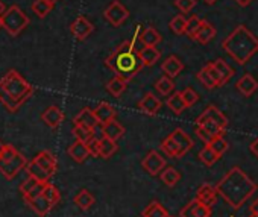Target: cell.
<instances>
[{
  "mask_svg": "<svg viewBox=\"0 0 258 217\" xmlns=\"http://www.w3.org/2000/svg\"><path fill=\"white\" fill-rule=\"evenodd\" d=\"M143 28L139 25L134 37L127 41H123L111 55L105 59L106 67H109L115 76H120L126 81H131L139 75V71L145 67L139 56L137 41H140V34Z\"/></svg>",
  "mask_w": 258,
  "mask_h": 217,
  "instance_id": "1",
  "label": "cell"
},
{
  "mask_svg": "<svg viewBox=\"0 0 258 217\" xmlns=\"http://www.w3.org/2000/svg\"><path fill=\"white\" fill-rule=\"evenodd\" d=\"M216 188L217 193L232 208H240L247 199L252 197L258 187L240 167L235 166L228 170V173L220 179V182H217Z\"/></svg>",
  "mask_w": 258,
  "mask_h": 217,
  "instance_id": "2",
  "label": "cell"
},
{
  "mask_svg": "<svg viewBox=\"0 0 258 217\" xmlns=\"http://www.w3.org/2000/svg\"><path fill=\"white\" fill-rule=\"evenodd\" d=\"M222 47L238 65H244L258 52V38L240 25L223 40Z\"/></svg>",
  "mask_w": 258,
  "mask_h": 217,
  "instance_id": "3",
  "label": "cell"
},
{
  "mask_svg": "<svg viewBox=\"0 0 258 217\" xmlns=\"http://www.w3.org/2000/svg\"><path fill=\"white\" fill-rule=\"evenodd\" d=\"M0 82H2L4 88L19 102L25 103L34 93V88L31 84H28L16 70H10L2 79H0Z\"/></svg>",
  "mask_w": 258,
  "mask_h": 217,
  "instance_id": "4",
  "label": "cell"
},
{
  "mask_svg": "<svg viewBox=\"0 0 258 217\" xmlns=\"http://www.w3.org/2000/svg\"><path fill=\"white\" fill-rule=\"evenodd\" d=\"M2 25L11 37H17L29 25V17L20 10V7L13 5L2 16Z\"/></svg>",
  "mask_w": 258,
  "mask_h": 217,
  "instance_id": "5",
  "label": "cell"
},
{
  "mask_svg": "<svg viewBox=\"0 0 258 217\" xmlns=\"http://www.w3.org/2000/svg\"><path fill=\"white\" fill-rule=\"evenodd\" d=\"M103 17H105V20H106L109 25L118 28L120 25H123V22L127 20L129 11H127L126 7H123V5L118 2V0H114V2L103 11Z\"/></svg>",
  "mask_w": 258,
  "mask_h": 217,
  "instance_id": "6",
  "label": "cell"
},
{
  "mask_svg": "<svg viewBox=\"0 0 258 217\" xmlns=\"http://www.w3.org/2000/svg\"><path fill=\"white\" fill-rule=\"evenodd\" d=\"M199 82L207 88V90H213L216 87H223L222 85V78H220V73L216 70V67L213 65V62L204 65L199 73L196 75Z\"/></svg>",
  "mask_w": 258,
  "mask_h": 217,
  "instance_id": "7",
  "label": "cell"
},
{
  "mask_svg": "<svg viewBox=\"0 0 258 217\" xmlns=\"http://www.w3.org/2000/svg\"><path fill=\"white\" fill-rule=\"evenodd\" d=\"M142 167H143V170L148 172L151 176H157V175H160V173L164 170V167H166V158H164L160 152L151 151V152L143 158Z\"/></svg>",
  "mask_w": 258,
  "mask_h": 217,
  "instance_id": "8",
  "label": "cell"
},
{
  "mask_svg": "<svg viewBox=\"0 0 258 217\" xmlns=\"http://www.w3.org/2000/svg\"><path fill=\"white\" fill-rule=\"evenodd\" d=\"M28 166L26 158L19 152L14 158L8 160V161H0V172L2 175L8 179H13L20 170H23Z\"/></svg>",
  "mask_w": 258,
  "mask_h": 217,
  "instance_id": "9",
  "label": "cell"
},
{
  "mask_svg": "<svg viewBox=\"0 0 258 217\" xmlns=\"http://www.w3.org/2000/svg\"><path fill=\"white\" fill-rule=\"evenodd\" d=\"M213 211L210 205H205L204 202H201L199 199H193L190 200L181 211L179 215L181 217H211Z\"/></svg>",
  "mask_w": 258,
  "mask_h": 217,
  "instance_id": "10",
  "label": "cell"
},
{
  "mask_svg": "<svg viewBox=\"0 0 258 217\" xmlns=\"http://www.w3.org/2000/svg\"><path fill=\"white\" fill-rule=\"evenodd\" d=\"M93 31H94L93 23H91L88 19H85L84 16H79V17L72 23V26H70L72 35H73L76 40H79V41L88 38V37L93 34Z\"/></svg>",
  "mask_w": 258,
  "mask_h": 217,
  "instance_id": "11",
  "label": "cell"
},
{
  "mask_svg": "<svg viewBox=\"0 0 258 217\" xmlns=\"http://www.w3.org/2000/svg\"><path fill=\"white\" fill-rule=\"evenodd\" d=\"M161 106H163V102L154 93H146L143 99L139 102V110L148 116H157L161 111Z\"/></svg>",
  "mask_w": 258,
  "mask_h": 217,
  "instance_id": "12",
  "label": "cell"
},
{
  "mask_svg": "<svg viewBox=\"0 0 258 217\" xmlns=\"http://www.w3.org/2000/svg\"><path fill=\"white\" fill-rule=\"evenodd\" d=\"M198 119L199 120H213L222 129H226L228 128V119H226V116L219 110L216 105H208L205 110H204V113Z\"/></svg>",
  "mask_w": 258,
  "mask_h": 217,
  "instance_id": "13",
  "label": "cell"
},
{
  "mask_svg": "<svg viewBox=\"0 0 258 217\" xmlns=\"http://www.w3.org/2000/svg\"><path fill=\"white\" fill-rule=\"evenodd\" d=\"M41 120L49 126V128H58L64 122V113L61 111V108L56 105H52L46 108L44 113L41 114Z\"/></svg>",
  "mask_w": 258,
  "mask_h": 217,
  "instance_id": "14",
  "label": "cell"
},
{
  "mask_svg": "<svg viewBox=\"0 0 258 217\" xmlns=\"http://www.w3.org/2000/svg\"><path fill=\"white\" fill-rule=\"evenodd\" d=\"M170 137L175 140V143H176V146H178V149H179V158H182L188 151H191V148H193V140L188 137V134H187L184 129L176 128L175 131H172Z\"/></svg>",
  "mask_w": 258,
  "mask_h": 217,
  "instance_id": "15",
  "label": "cell"
},
{
  "mask_svg": "<svg viewBox=\"0 0 258 217\" xmlns=\"http://www.w3.org/2000/svg\"><path fill=\"white\" fill-rule=\"evenodd\" d=\"M235 87H237V90H238L244 97H250V96L258 90V81H256L252 75L244 73V75L237 81Z\"/></svg>",
  "mask_w": 258,
  "mask_h": 217,
  "instance_id": "16",
  "label": "cell"
},
{
  "mask_svg": "<svg viewBox=\"0 0 258 217\" xmlns=\"http://www.w3.org/2000/svg\"><path fill=\"white\" fill-rule=\"evenodd\" d=\"M217 196H219L217 188L208 182H204L196 191V199H199L201 202H204L205 205H210V206H213L216 203Z\"/></svg>",
  "mask_w": 258,
  "mask_h": 217,
  "instance_id": "17",
  "label": "cell"
},
{
  "mask_svg": "<svg viewBox=\"0 0 258 217\" xmlns=\"http://www.w3.org/2000/svg\"><path fill=\"white\" fill-rule=\"evenodd\" d=\"M214 37H216V28L210 22L202 20L199 29L196 31V34H195V37L191 40H195V41H198L201 44H208L210 41H213Z\"/></svg>",
  "mask_w": 258,
  "mask_h": 217,
  "instance_id": "18",
  "label": "cell"
},
{
  "mask_svg": "<svg viewBox=\"0 0 258 217\" xmlns=\"http://www.w3.org/2000/svg\"><path fill=\"white\" fill-rule=\"evenodd\" d=\"M67 154H69V157H70L75 163H79V164H82V163L90 157V152H88L87 143H84V141H78V140H76L72 146H69Z\"/></svg>",
  "mask_w": 258,
  "mask_h": 217,
  "instance_id": "19",
  "label": "cell"
},
{
  "mask_svg": "<svg viewBox=\"0 0 258 217\" xmlns=\"http://www.w3.org/2000/svg\"><path fill=\"white\" fill-rule=\"evenodd\" d=\"M25 202H26L38 215H47L49 211L53 208V206L50 205V202H49L43 194H40V196H37V197H25Z\"/></svg>",
  "mask_w": 258,
  "mask_h": 217,
  "instance_id": "20",
  "label": "cell"
},
{
  "mask_svg": "<svg viewBox=\"0 0 258 217\" xmlns=\"http://www.w3.org/2000/svg\"><path fill=\"white\" fill-rule=\"evenodd\" d=\"M73 123L93 129L99 122H97V117L94 114V110H91V108H82V110L79 111V114L73 119Z\"/></svg>",
  "mask_w": 258,
  "mask_h": 217,
  "instance_id": "21",
  "label": "cell"
},
{
  "mask_svg": "<svg viewBox=\"0 0 258 217\" xmlns=\"http://www.w3.org/2000/svg\"><path fill=\"white\" fill-rule=\"evenodd\" d=\"M139 56H140V61L143 62L145 67H152L154 64H157L160 61V56H161V52L157 49V46H145L140 49L139 52Z\"/></svg>",
  "mask_w": 258,
  "mask_h": 217,
  "instance_id": "22",
  "label": "cell"
},
{
  "mask_svg": "<svg viewBox=\"0 0 258 217\" xmlns=\"http://www.w3.org/2000/svg\"><path fill=\"white\" fill-rule=\"evenodd\" d=\"M163 71L170 76V78H176L182 70H184V62L176 56V55H170L169 58H166V61L161 64Z\"/></svg>",
  "mask_w": 258,
  "mask_h": 217,
  "instance_id": "23",
  "label": "cell"
},
{
  "mask_svg": "<svg viewBox=\"0 0 258 217\" xmlns=\"http://www.w3.org/2000/svg\"><path fill=\"white\" fill-rule=\"evenodd\" d=\"M94 114L97 117V122L105 125L106 122L115 119V108L112 105H109L108 102H100L96 108H94Z\"/></svg>",
  "mask_w": 258,
  "mask_h": 217,
  "instance_id": "24",
  "label": "cell"
},
{
  "mask_svg": "<svg viewBox=\"0 0 258 217\" xmlns=\"http://www.w3.org/2000/svg\"><path fill=\"white\" fill-rule=\"evenodd\" d=\"M34 161H35L37 164H40L44 170H47L50 175H53L55 170H56V158H55L53 154H50L49 151L40 152V154L34 158Z\"/></svg>",
  "mask_w": 258,
  "mask_h": 217,
  "instance_id": "25",
  "label": "cell"
},
{
  "mask_svg": "<svg viewBox=\"0 0 258 217\" xmlns=\"http://www.w3.org/2000/svg\"><path fill=\"white\" fill-rule=\"evenodd\" d=\"M103 134H105V137H108V138L117 141L118 138L123 137L124 128H123L115 119H112V120H109V122H106V123L103 125Z\"/></svg>",
  "mask_w": 258,
  "mask_h": 217,
  "instance_id": "26",
  "label": "cell"
},
{
  "mask_svg": "<svg viewBox=\"0 0 258 217\" xmlns=\"http://www.w3.org/2000/svg\"><path fill=\"white\" fill-rule=\"evenodd\" d=\"M127 82L126 79L120 78V76H114L111 81H108L106 84V90L111 96L114 97H120L124 91H126V87H127Z\"/></svg>",
  "mask_w": 258,
  "mask_h": 217,
  "instance_id": "27",
  "label": "cell"
},
{
  "mask_svg": "<svg viewBox=\"0 0 258 217\" xmlns=\"http://www.w3.org/2000/svg\"><path fill=\"white\" fill-rule=\"evenodd\" d=\"M0 103H2L8 111H11V113H16L19 108L23 105L22 102H19V100H16L5 88H4V85H2V82H0Z\"/></svg>",
  "mask_w": 258,
  "mask_h": 217,
  "instance_id": "28",
  "label": "cell"
},
{
  "mask_svg": "<svg viewBox=\"0 0 258 217\" xmlns=\"http://www.w3.org/2000/svg\"><path fill=\"white\" fill-rule=\"evenodd\" d=\"M167 106H169V110L172 111V113H175V114H181V113H184L185 110H187V103L184 102V97H182V94H181V91L179 93H173L170 97H167Z\"/></svg>",
  "mask_w": 258,
  "mask_h": 217,
  "instance_id": "29",
  "label": "cell"
},
{
  "mask_svg": "<svg viewBox=\"0 0 258 217\" xmlns=\"http://www.w3.org/2000/svg\"><path fill=\"white\" fill-rule=\"evenodd\" d=\"M26 169H28L29 176H32V178H35L37 181L44 182V184H47V182H49V179H50V176H52L47 170H44V169H43L40 164H37L34 160H32L31 163H28Z\"/></svg>",
  "mask_w": 258,
  "mask_h": 217,
  "instance_id": "30",
  "label": "cell"
},
{
  "mask_svg": "<svg viewBox=\"0 0 258 217\" xmlns=\"http://www.w3.org/2000/svg\"><path fill=\"white\" fill-rule=\"evenodd\" d=\"M140 41H142L143 46H154L155 47L161 41V35H160V32L155 28L149 26V28H146V29L142 31Z\"/></svg>",
  "mask_w": 258,
  "mask_h": 217,
  "instance_id": "31",
  "label": "cell"
},
{
  "mask_svg": "<svg viewBox=\"0 0 258 217\" xmlns=\"http://www.w3.org/2000/svg\"><path fill=\"white\" fill-rule=\"evenodd\" d=\"M73 202H75L76 206H79L81 209L87 211L88 208L93 206V203H94V196H93L87 188H82L81 191H78V194L75 196Z\"/></svg>",
  "mask_w": 258,
  "mask_h": 217,
  "instance_id": "32",
  "label": "cell"
},
{
  "mask_svg": "<svg viewBox=\"0 0 258 217\" xmlns=\"http://www.w3.org/2000/svg\"><path fill=\"white\" fill-rule=\"evenodd\" d=\"M118 146H117V141L108 138V137H103L100 140V149H99V154H100V158L103 160H108L111 158L115 152H117Z\"/></svg>",
  "mask_w": 258,
  "mask_h": 217,
  "instance_id": "33",
  "label": "cell"
},
{
  "mask_svg": "<svg viewBox=\"0 0 258 217\" xmlns=\"http://www.w3.org/2000/svg\"><path fill=\"white\" fill-rule=\"evenodd\" d=\"M160 178L167 187H175L181 179V173L175 167H164V170L160 173Z\"/></svg>",
  "mask_w": 258,
  "mask_h": 217,
  "instance_id": "34",
  "label": "cell"
},
{
  "mask_svg": "<svg viewBox=\"0 0 258 217\" xmlns=\"http://www.w3.org/2000/svg\"><path fill=\"white\" fill-rule=\"evenodd\" d=\"M143 217H169L167 209L157 200H152L145 209H143Z\"/></svg>",
  "mask_w": 258,
  "mask_h": 217,
  "instance_id": "35",
  "label": "cell"
},
{
  "mask_svg": "<svg viewBox=\"0 0 258 217\" xmlns=\"http://www.w3.org/2000/svg\"><path fill=\"white\" fill-rule=\"evenodd\" d=\"M213 65L216 67V70L220 73V78H222V85H225L231 78H232V75H234V70L228 65V62L225 61V59H222V58H219V59H216V61H213Z\"/></svg>",
  "mask_w": 258,
  "mask_h": 217,
  "instance_id": "36",
  "label": "cell"
},
{
  "mask_svg": "<svg viewBox=\"0 0 258 217\" xmlns=\"http://www.w3.org/2000/svg\"><path fill=\"white\" fill-rule=\"evenodd\" d=\"M175 88V84H173V78L170 76H163L160 78L157 82H155V90L161 94V96H169Z\"/></svg>",
  "mask_w": 258,
  "mask_h": 217,
  "instance_id": "37",
  "label": "cell"
},
{
  "mask_svg": "<svg viewBox=\"0 0 258 217\" xmlns=\"http://www.w3.org/2000/svg\"><path fill=\"white\" fill-rule=\"evenodd\" d=\"M187 20L188 19H185L184 16H175L172 20H170V23H169V28H170V31L173 32V34H176V35H184L185 34V31H187Z\"/></svg>",
  "mask_w": 258,
  "mask_h": 217,
  "instance_id": "38",
  "label": "cell"
},
{
  "mask_svg": "<svg viewBox=\"0 0 258 217\" xmlns=\"http://www.w3.org/2000/svg\"><path fill=\"white\" fill-rule=\"evenodd\" d=\"M196 126H202L208 134H211L213 137H223L225 129H222L217 123H214L213 120H196Z\"/></svg>",
  "mask_w": 258,
  "mask_h": 217,
  "instance_id": "39",
  "label": "cell"
},
{
  "mask_svg": "<svg viewBox=\"0 0 258 217\" xmlns=\"http://www.w3.org/2000/svg\"><path fill=\"white\" fill-rule=\"evenodd\" d=\"M161 151L170 158H179V149H178L175 140L170 137V134L161 141Z\"/></svg>",
  "mask_w": 258,
  "mask_h": 217,
  "instance_id": "40",
  "label": "cell"
},
{
  "mask_svg": "<svg viewBox=\"0 0 258 217\" xmlns=\"http://www.w3.org/2000/svg\"><path fill=\"white\" fill-rule=\"evenodd\" d=\"M43 196L50 202V205L52 206H55L59 200H61V194H59V190L53 185V184H50V182H47L46 185H44V190H43Z\"/></svg>",
  "mask_w": 258,
  "mask_h": 217,
  "instance_id": "41",
  "label": "cell"
},
{
  "mask_svg": "<svg viewBox=\"0 0 258 217\" xmlns=\"http://www.w3.org/2000/svg\"><path fill=\"white\" fill-rule=\"evenodd\" d=\"M53 5L49 4L47 0H35V2L32 4V11L40 17V19H44L50 11H52Z\"/></svg>",
  "mask_w": 258,
  "mask_h": 217,
  "instance_id": "42",
  "label": "cell"
},
{
  "mask_svg": "<svg viewBox=\"0 0 258 217\" xmlns=\"http://www.w3.org/2000/svg\"><path fill=\"white\" fill-rule=\"evenodd\" d=\"M219 158H220V157H219L208 144H205V148L199 152V160H201L205 166H208V167L213 166Z\"/></svg>",
  "mask_w": 258,
  "mask_h": 217,
  "instance_id": "43",
  "label": "cell"
},
{
  "mask_svg": "<svg viewBox=\"0 0 258 217\" xmlns=\"http://www.w3.org/2000/svg\"><path fill=\"white\" fill-rule=\"evenodd\" d=\"M72 134L75 135V138L78 141H84V143H87V141H90L93 138V131L90 128L81 126V125H75Z\"/></svg>",
  "mask_w": 258,
  "mask_h": 217,
  "instance_id": "44",
  "label": "cell"
},
{
  "mask_svg": "<svg viewBox=\"0 0 258 217\" xmlns=\"http://www.w3.org/2000/svg\"><path fill=\"white\" fill-rule=\"evenodd\" d=\"M208 146H210L219 157H222V155L228 151V148H229L228 141H226L223 137H214V138L208 143Z\"/></svg>",
  "mask_w": 258,
  "mask_h": 217,
  "instance_id": "45",
  "label": "cell"
},
{
  "mask_svg": "<svg viewBox=\"0 0 258 217\" xmlns=\"http://www.w3.org/2000/svg\"><path fill=\"white\" fill-rule=\"evenodd\" d=\"M201 23H202V20H201L198 16H191V17L187 20V31H185V34H187L190 38H193L195 34H196V31L199 29Z\"/></svg>",
  "mask_w": 258,
  "mask_h": 217,
  "instance_id": "46",
  "label": "cell"
},
{
  "mask_svg": "<svg viewBox=\"0 0 258 217\" xmlns=\"http://www.w3.org/2000/svg\"><path fill=\"white\" fill-rule=\"evenodd\" d=\"M181 94H182L184 102L187 103V106H193L199 100V94L193 88H185V90L181 91Z\"/></svg>",
  "mask_w": 258,
  "mask_h": 217,
  "instance_id": "47",
  "label": "cell"
},
{
  "mask_svg": "<svg viewBox=\"0 0 258 217\" xmlns=\"http://www.w3.org/2000/svg\"><path fill=\"white\" fill-rule=\"evenodd\" d=\"M40 184V181H37L35 178H32V176H29L23 184H22V187H20V191H22V194L23 196H28L37 185Z\"/></svg>",
  "mask_w": 258,
  "mask_h": 217,
  "instance_id": "48",
  "label": "cell"
},
{
  "mask_svg": "<svg viewBox=\"0 0 258 217\" xmlns=\"http://www.w3.org/2000/svg\"><path fill=\"white\" fill-rule=\"evenodd\" d=\"M196 5V0H175V7L181 11V13H190Z\"/></svg>",
  "mask_w": 258,
  "mask_h": 217,
  "instance_id": "49",
  "label": "cell"
},
{
  "mask_svg": "<svg viewBox=\"0 0 258 217\" xmlns=\"http://www.w3.org/2000/svg\"><path fill=\"white\" fill-rule=\"evenodd\" d=\"M87 148H88L90 157L100 158V154H99V149H100V140H97V138H94V137H93L90 141H87Z\"/></svg>",
  "mask_w": 258,
  "mask_h": 217,
  "instance_id": "50",
  "label": "cell"
},
{
  "mask_svg": "<svg viewBox=\"0 0 258 217\" xmlns=\"http://www.w3.org/2000/svg\"><path fill=\"white\" fill-rule=\"evenodd\" d=\"M196 134H198V137H199L205 144H208V143L214 138V137H213L211 134H208L202 126H196Z\"/></svg>",
  "mask_w": 258,
  "mask_h": 217,
  "instance_id": "51",
  "label": "cell"
},
{
  "mask_svg": "<svg viewBox=\"0 0 258 217\" xmlns=\"http://www.w3.org/2000/svg\"><path fill=\"white\" fill-rule=\"evenodd\" d=\"M250 152H252V154H253V155L258 158V137H256V138H255V140L250 143Z\"/></svg>",
  "mask_w": 258,
  "mask_h": 217,
  "instance_id": "52",
  "label": "cell"
},
{
  "mask_svg": "<svg viewBox=\"0 0 258 217\" xmlns=\"http://www.w3.org/2000/svg\"><path fill=\"white\" fill-rule=\"evenodd\" d=\"M250 214H255V215H258V197L252 202V205H250Z\"/></svg>",
  "mask_w": 258,
  "mask_h": 217,
  "instance_id": "53",
  "label": "cell"
},
{
  "mask_svg": "<svg viewBox=\"0 0 258 217\" xmlns=\"http://www.w3.org/2000/svg\"><path fill=\"white\" fill-rule=\"evenodd\" d=\"M235 2H237L240 7H243V8H244V7H249V5L252 4V0H235Z\"/></svg>",
  "mask_w": 258,
  "mask_h": 217,
  "instance_id": "54",
  "label": "cell"
},
{
  "mask_svg": "<svg viewBox=\"0 0 258 217\" xmlns=\"http://www.w3.org/2000/svg\"><path fill=\"white\" fill-rule=\"evenodd\" d=\"M5 11H7V7H5V4L2 2V0H0V17L5 14Z\"/></svg>",
  "mask_w": 258,
  "mask_h": 217,
  "instance_id": "55",
  "label": "cell"
},
{
  "mask_svg": "<svg viewBox=\"0 0 258 217\" xmlns=\"http://www.w3.org/2000/svg\"><path fill=\"white\" fill-rule=\"evenodd\" d=\"M204 2H205L207 5H214V4L217 2V0H204Z\"/></svg>",
  "mask_w": 258,
  "mask_h": 217,
  "instance_id": "56",
  "label": "cell"
},
{
  "mask_svg": "<svg viewBox=\"0 0 258 217\" xmlns=\"http://www.w3.org/2000/svg\"><path fill=\"white\" fill-rule=\"evenodd\" d=\"M4 149H5V144L0 141V157H2V152H4Z\"/></svg>",
  "mask_w": 258,
  "mask_h": 217,
  "instance_id": "57",
  "label": "cell"
},
{
  "mask_svg": "<svg viewBox=\"0 0 258 217\" xmlns=\"http://www.w3.org/2000/svg\"><path fill=\"white\" fill-rule=\"evenodd\" d=\"M47 2H49V4H52V5H55L56 2H59V0H47Z\"/></svg>",
  "mask_w": 258,
  "mask_h": 217,
  "instance_id": "58",
  "label": "cell"
},
{
  "mask_svg": "<svg viewBox=\"0 0 258 217\" xmlns=\"http://www.w3.org/2000/svg\"><path fill=\"white\" fill-rule=\"evenodd\" d=\"M4 28V25H2V17H0V29H2Z\"/></svg>",
  "mask_w": 258,
  "mask_h": 217,
  "instance_id": "59",
  "label": "cell"
},
{
  "mask_svg": "<svg viewBox=\"0 0 258 217\" xmlns=\"http://www.w3.org/2000/svg\"><path fill=\"white\" fill-rule=\"evenodd\" d=\"M249 217H258V215H255V214H250Z\"/></svg>",
  "mask_w": 258,
  "mask_h": 217,
  "instance_id": "60",
  "label": "cell"
},
{
  "mask_svg": "<svg viewBox=\"0 0 258 217\" xmlns=\"http://www.w3.org/2000/svg\"><path fill=\"white\" fill-rule=\"evenodd\" d=\"M169 217H170V215H169Z\"/></svg>",
  "mask_w": 258,
  "mask_h": 217,
  "instance_id": "61",
  "label": "cell"
}]
</instances>
